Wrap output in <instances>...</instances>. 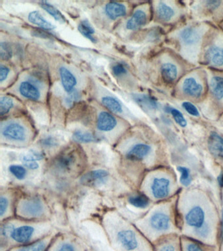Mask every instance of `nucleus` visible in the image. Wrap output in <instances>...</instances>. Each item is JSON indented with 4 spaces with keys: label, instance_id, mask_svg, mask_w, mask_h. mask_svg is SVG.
I'll list each match as a JSON object with an SVG mask.
<instances>
[{
    "label": "nucleus",
    "instance_id": "obj_2",
    "mask_svg": "<svg viewBox=\"0 0 223 251\" xmlns=\"http://www.w3.org/2000/svg\"><path fill=\"white\" fill-rule=\"evenodd\" d=\"M50 227L44 226L21 225L15 226L5 244L0 251H8L13 247L35 242L50 235Z\"/></svg>",
    "mask_w": 223,
    "mask_h": 251
},
{
    "label": "nucleus",
    "instance_id": "obj_44",
    "mask_svg": "<svg viewBox=\"0 0 223 251\" xmlns=\"http://www.w3.org/2000/svg\"><path fill=\"white\" fill-rule=\"evenodd\" d=\"M23 162L25 168L28 169V170H36L40 168V165L36 160H28V159H26V160L25 159L24 160V159H23Z\"/></svg>",
    "mask_w": 223,
    "mask_h": 251
},
{
    "label": "nucleus",
    "instance_id": "obj_48",
    "mask_svg": "<svg viewBox=\"0 0 223 251\" xmlns=\"http://www.w3.org/2000/svg\"><path fill=\"white\" fill-rule=\"evenodd\" d=\"M30 154L32 155L36 160H42V159L44 158L45 156L44 153L36 150L31 151Z\"/></svg>",
    "mask_w": 223,
    "mask_h": 251
},
{
    "label": "nucleus",
    "instance_id": "obj_14",
    "mask_svg": "<svg viewBox=\"0 0 223 251\" xmlns=\"http://www.w3.org/2000/svg\"><path fill=\"white\" fill-rule=\"evenodd\" d=\"M60 80L62 87L68 93L75 90L77 81L75 76L66 67H60L59 69Z\"/></svg>",
    "mask_w": 223,
    "mask_h": 251
},
{
    "label": "nucleus",
    "instance_id": "obj_11",
    "mask_svg": "<svg viewBox=\"0 0 223 251\" xmlns=\"http://www.w3.org/2000/svg\"><path fill=\"white\" fill-rule=\"evenodd\" d=\"M207 62L214 67L223 66V48L214 45L207 49L205 54Z\"/></svg>",
    "mask_w": 223,
    "mask_h": 251
},
{
    "label": "nucleus",
    "instance_id": "obj_21",
    "mask_svg": "<svg viewBox=\"0 0 223 251\" xmlns=\"http://www.w3.org/2000/svg\"><path fill=\"white\" fill-rule=\"evenodd\" d=\"M208 147L210 152L215 156L223 158V138L217 133L209 135Z\"/></svg>",
    "mask_w": 223,
    "mask_h": 251
},
{
    "label": "nucleus",
    "instance_id": "obj_16",
    "mask_svg": "<svg viewBox=\"0 0 223 251\" xmlns=\"http://www.w3.org/2000/svg\"><path fill=\"white\" fill-rule=\"evenodd\" d=\"M76 162L75 155L72 152H65L60 154L55 160V166L62 172H68L73 169Z\"/></svg>",
    "mask_w": 223,
    "mask_h": 251
},
{
    "label": "nucleus",
    "instance_id": "obj_25",
    "mask_svg": "<svg viewBox=\"0 0 223 251\" xmlns=\"http://www.w3.org/2000/svg\"><path fill=\"white\" fill-rule=\"evenodd\" d=\"M156 13L158 18L162 21H171L175 15V11L172 7L163 1H160L156 7Z\"/></svg>",
    "mask_w": 223,
    "mask_h": 251
},
{
    "label": "nucleus",
    "instance_id": "obj_38",
    "mask_svg": "<svg viewBox=\"0 0 223 251\" xmlns=\"http://www.w3.org/2000/svg\"><path fill=\"white\" fill-rule=\"evenodd\" d=\"M128 72L126 64L123 62H117L112 67V72L115 76L124 75Z\"/></svg>",
    "mask_w": 223,
    "mask_h": 251
},
{
    "label": "nucleus",
    "instance_id": "obj_28",
    "mask_svg": "<svg viewBox=\"0 0 223 251\" xmlns=\"http://www.w3.org/2000/svg\"><path fill=\"white\" fill-rule=\"evenodd\" d=\"M101 103L109 111L114 113H123V105L120 101L112 96H104L101 98Z\"/></svg>",
    "mask_w": 223,
    "mask_h": 251
},
{
    "label": "nucleus",
    "instance_id": "obj_5",
    "mask_svg": "<svg viewBox=\"0 0 223 251\" xmlns=\"http://www.w3.org/2000/svg\"><path fill=\"white\" fill-rule=\"evenodd\" d=\"M1 135L13 142H25L27 139L26 127L17 122H10L1 127Z\"/></svg>",
    "mask_w": 223,
    "mask_h": 251
},
{
    "label": "nucleus",
    "instance_id": "obj_6",
    "mask_svg": "<svg viewBox=\"0 0 223 251\" xmlns=\"http://www.w3.org/2000/svg\"><path fill=\"white\" fill-rule=\"evenodd\" d=\"M109 176V172L106 170H93L83 175L81 178V182L86 186L96 187L102 185L106 182Z\"/></svg>",
    "mask_w": 223,
    "mask_h": 251
},
{
    "label": "nucleus",
    "instance_id": "obj_12",
    "mask_svg": "<svg viewBox=\"0 0 223 251\" xmlns=\"http://www.w3.org/2000/svg\"><path fill=\"white\" fill-rule=\"evenodd\" d=\"M19 91L23 97L32 101H38L42 96L40 89L29 81L21 82L19 84Z\"/></svg>",
    "mask_w": 223,
    "mask_h": 251
},
{
    "label": "nucleus",
    "instance_id": "obj_10",
    "mask_svg": "<svg viewBox=\"0 0 223 251\" xmlns=\"http://www.w3.org/2000/svg\"><path fill=\"white\" fill-rule=\"evenodd\" d=\"M205 221V213L199 206L193 207L186 215V221L189 226L199 229L203 226Z\"/></svg>",
    "mask_w": 223,
    "mask_h": 251
},
{
    "label": "nucleus",
    "instance_id": "obj_41",
    "mask_svg": "<svg viewBox=\"0 0 223 251\" xmlns=\"http://www.w3.org/2000/svg\"><path fill=\"white\" fill-rule=\"evenodd\" d=\"M204 6L207 9L211 11H215L221 7L223 2L219 0H209V1H203Z\"/></svg>",
    "mask_w": 223,
    "mask_h": 251
},
{
    "label": "nucleus",
    "instance_id": "obj_47",
    "mask_svg": "<svg viewBox=\"0 0 223 251\" xmlns=\"http://www.w3.org/2000/svg\"><path fill=\"white\" fill-rule=\"evenodd\" d=\"M158 251H177L175 245L172 243H166L160 246L158 249Z\"/></svg>",
    "mask_w": 223,
    "mask_h": 251
},
{
    "label": "nucleus",
    "instance_id": "obj_24",
    "mask_svg": "<svg viewBox=\"0 0 223 251\" xmlns=\"http://www.w3.org/2000/svg\"><path fill=\"white\" fill-rule=\"evenodd\" d=\"M134 101L143 107L149 109H156L158 107L157 101L151 96L146 94H134L133 95Z\"/></svg>",
    "mask_w": 223,
    "mask_h": 251
},
{
    "label": "nucleus",
    "instance_id": "obj_32",
    "mask_svg": "<svg viewBox=\"0 0 223 251\" xmlns=\"http://www.w3.org/2000/svg\"><path fill=\"white\" fill-rule=\"evenodd\" d=\"M14 106V102L10 98L2 96L0 100V115L1 117L7 115Z\"/></svg>",
    "mask_w": 223,
    "mask_h": 251
},
{
    "label": "nucleus",
    "instance_id": "obj_45",
    "mask_svg": "<svg viewBox=\"0 0 223 251\" xmlns=\"http://www.w3.org/2000/svg\"><path fill=\"white\" fill-rule=\"evenodd\" d=\"M10 70L7 66L1 64L0 66V81L3 82L8 76Z\"/></svg>",
    "mask_w": 223,
    "mask_h": 251
},
{
    "label": "nucleus",
    "instance_id": "obj_18",
    "mask_svg": "<svg viewBox=\"0 0 223 251\" xmlns=\"http://www.w3.org/2000/svg\"><path fill=\"white\" fill-rule=\"evenodd\" d=\"M150 225L154 230L158 231L168 230L170 227V218L164 213H154L150 217Z\"/></svg>",
    "mask_w": 223,
    "mask_h": 251
},
{
    "label": "nucleus",
    "instance_id": "obj_37",
    "mask_svg": "<svg viewBox=\"0 0 223 251\" xmlns=\"http://www.w3.org/2000/svg\"><path fill=\"white\" fill-rule=\"evenodd\" d=\"M178 171L181 174V178H180V182L183 185L189 186L191 182V176H190V171L189 169L185 167H178Z\"/></svg>",
    "mask_w": 223,
    "mask_h": 251
},
{
    "label": "nucleus",
    "instance_id": "obj_4",
    "mask_svg": "<svg viewBox=\"0 0 223 251\" xmlns=\"http://www.w3.org/2000/svg\"><path fill=\"white\" fill-rule=\"evenodd\" d=\"M46 205L38 198L23 200L19 207V213L26 218H39L46 213Z\"/></svg>",
    "mask_w": 223,
    "mask_h": 251
},
{
    "label": "nucleus",
    "instance_id": "obj_13",
    "mask_svg": "<svg viewBox=\"0 0 223 251\" xmlns=\"http://www.w3.org/2000/svg\"><path fill=\"white\" fill-rule=\"evenodd\" d=\"M150 151H151V147L149 145L144 144V143H138L131 147L127 151L126 158L135 161L142 160L148 156Z\"/></svg>",
    "mask_w": 223,
    "mask_h": 251
},
{
    "label": "nucleus",
    "instance_id": "obj_9",
    "mask_svg": "<svg viewBox=\"0 0 223 251\" xmlns=\"http://www.w3.org/2000/svg\"><path fill=\"white\" fill-rule=\"evenodd\" d=\"M117 121L115 117L107 111H101L97 119V126L99 131L109 132L115 128Z\"/></svg>",
    "mask_w": 223,
    "mask_h": 251
},
{
    "label": "nucleus",
    "instance_id": "obj_8",
    "mask_svg": "<svg viewBox=\"0 0 223 251\" xmlns=\"http://www.w3.org/2000/svg\"><path fill=\"white\" fill-rule=\"evenodd\" d=\"M170 180L166 178H155L150 186L152 195L157 199L167 197L170 192Z\"/></svg>",
    "mask_w": 223,
    "mask_h": 251
},
{
    "label": "nucleus",
    "instance_id": "obj_15",
    "mask_svg": "<svg viewBox=\"0 0 223 251\" xmlns=\"http://www.w3.org/2000/svg\"><path fill=\"white\" fill-rule=\"evenodd\" d=\"M182 88L184 93L191 97H200L203 92V86L195 78L188 77L184 80Z\"/></svg>",
    "mask_w": 223,
    "mask_h": 251
},
{
    "label": "nucleus",
    "instance_id": "obj_43",
    "mask_svg": "<svg viewBox=\"0 0 223 251\" xmlns=\"http://www.w3.org/2000/svg\"><path fill=\"white\" fill-rule=\"evenodd\" d=\"M183 107L190 115L195 116V117L199 116V114L197 108L193 104L190 103V102H184Z\"/></svg>",
    "mask_w": 223,
    "mask_h": 251
},
{
    "label": "nucleus",
    "instance_id": "obj_34",
    "mask_svg": "<svg viewBox=\"0 0 223 251\" xmlns=\"http://www.w3.org/2000/svg\"><path fill=\"white\" fill-rule=\"evenodd\" d=\"M81 92L79 90L75 89L70 93H68L64 100V103L68 107H72V106L77 103L81 99Z\"/></svg>",
    "mask_w": 223,
    "mask_h": 251
},
{
    "label": "nucleus",
    "instance_id": "obj_20",
    "mask_svg": "<svg viewBox=\"0 0 223 251\" xmlns=\"http://www.w3.org/2000/svg\"><path fill=\"white\" fill-rule=\"evenodd\" d=\"M148 17L146 12L138 9L134 12L130 19L127 21L126 27L129 30H136L140 27L146 25Z\"/></svg>",
    "mask_w": 223,
    "mask_h": 251
},
{
    "label": "nucleus",
    "instance_id": "obj_26",
    "mask_svg": "<svg viewBox=\"0 0 223 251\" xmlns=\"http://www.w3.org/2000/svg\"><path fill=\"white\" fill-rule=\"evenodd\" d=\"M161 74L162 78L167 82H172L177 77L178 70L177 66L172 63H166L162 66Z\"/></svg>",
    "mask_w": 223,
    "mask_h": 251
},
{
    "label": "nucleus",
    "instance_id": "obj_23",
    "mask_svg": "<svg viewBox=\"0 0 223 251\" xmlns=\"http://www.w3.org/2000/svg\"><path fill=\"white\" fill-rule=\"evenodd\" d=\"M72 138L75 142L80 143H91L100 141V137L89 131L76 130L74 131Z\"/></svg>",
    "mask_w": 223,
    "mask_h": 251
},
{
    "label": "nucleus",
    "instance_id": "obj_50",
    "mask_svg": "<svg viewBox=\"0 0 223 251\" xmlns=\"http://www.w3.org/2000/svg\"><path fill=\"white\" fill-rule=\"evenodd\" d=\"M221 241L223 243V209L222 213V227H221Z\"/></svg>",
    "mask_w": 223,
    "mask_h": 251
},
{
    "label": "nucleus",
    "instance_id": "obj_19",
    "mask_svg": "<svg viewBox=\"0 0 223 251\" xmlns=\"http://www.w3.org/2000/svg\"><path fill=\"white\" fill-rule=\"evenodd\" d=\"M126 6L118 2L111 1L106 4L105 14L109 19L116 20L126 15Z\"/></svg>",
    "mask_w": 223,
    "mask_h": 251
},
{
    "label": "nucleus",
    "instance_id": "obj_7",
    "mask_svg": "<svg viewBox=\"0 0 223 251\" xmlns=\"http://www.w3.org/2000/svg\"><path fill=\"white\" fill-rule=\"evenodd\" d=\"M54 237L53 235L50 234L35 242L13 247L8 251H48Z\"/></svg>",
    "mask_w": 223,
    "mask_h": 251
},
{
    "label": "nucleus",
    "instance_id": "obj_17",
    "mask_svg": "<svg viewBox=\"0 0 223 251\" xmlns=\"http://www.w3.org/2000/svg\"><path fill=\"white\" fill-rule=\"evenodd\" d=\"M200 33L194 27H186L181 31L179 37L182 42L187 46H193L199 42Z\"/></svg>",
    "mask_w": 223,
    "mask_h": 251
},
{
    "label": "nucleus",
    "instance_id": "obj_35",
    "mask_svg": "<svg viewBox=\"0 0 223 251\" xmlns=\"http://www.w3.org/2000/svg\"><path fill=\"white\" fill-rule=\"evenodd\" d=\"M13 51L11 45L7 42H1L0 44V56L2 60H8L12 57Z\"/></svg>",
    "mask_w": 223,
    "mask_h": 251
},
{
    "label": "nucleus",
    "instance_id": "obj_27",
    "mask_svg": "<svg viewBox=\"0 0 223 251\" xmlns=\"http://www.w3.org/2000/svg\"><path fill=\"white\" fill-rule=\"evenodd\" d=\"M78 30L84 37L89 39L92 42H97V39L95 37V29L87 20H83L80 22L78 25Z\"/></svg>",
    "mask_w": 223,
    "mask_h": 251
},
{
    "label": "nucleus",
    "instance_id": "obj_30",
    "mask_svg": "<svg viewBox=\"0 0 223 251\" xmlns=\"http://www.w3.org/2000/svg\"><path fill=\"white\" fill-rule=\"evenodd\" d=\"M40 5L42 9H44L45 11L48 12L56 21L60 22V23H66V19L64 15H62L61 12L56 9V8L54 7L51 4L46 1H42L40 2Z\"/></svg>",
    "mask_w": 223,
    "mask_h": 251
},
{
    "label": "nucleus",
    "instance_id": "obj_36",
    "mask_svg": "<svg viewBox=\"0 0 223 251\" xmlns=\"http://www.w3.org/2000/svg\"><path fill=\"white\" fill-rule=\"evenodd\" d=\"M40 144L46 149H52L58 145V140L53 135H48L40 141Z\"/></svg>",
    "mask_w": 223,
    "mask_h": 251
},
{
    "label": "nucleus",
    "instance_id": "obj_22",
    "mask_svg": "<svg viewBox=\"0 0 223 251\" xmlns=\"http://www.w3.org/2000/svg\"><path fill=\"white\" fill-rule=\"evenodd\" d=\"M28 21L34 24V25H38L42 27L45 30H52L55 28V26L50 22L47 21L40 12L38 11H34L30 12L28 17Z\"/></svg>",
    "mask_w": 223,
    "mask_h": 251
},
{
    "label": "nucleus",
    "instance_id": "obj_46",
    "mask_svg": "<svg viewBox=\"0 0 223 251\" xmlns=\"http://www.w3.org/2000/svg\"><path fill=\"white\" fill-rule=\"evenodd\" d=\"M185 251H205L200 245L194 242L187 243L185 247Z\"/></svg>",
    "mask_w": 223,
    "mask_h": 251
},
{
    "label": "nucleus",
    "instance_id": "obj_49",
    "mask_svg": "<svg viewBox=\"0 0 223 251\" xmlns=\"http://www.w3.org/2000/svg\"><path fill=\"white\" fill-rule=\"evenodd\" d=\"M218 182L219 184L223 187V172L218 177Z\"/></svg>",
    "mask_w": 223,
    "mask_h": 251
},
{
    "label": "nucleus",
    "instance_id": "obj_40",
    "mask_svg": "<svg viewBox=\"0 0 223 251\" xmlns=\"http://www.w3.org/2000/svg\"><path fill=\"white\" fill-rule=\"evenodd\" d=\"M9 207H10V202H9V198L7 196L1 194V198H0V215L2 219L7 212L9 211Z\"/></svg>",
    "mask_w": 223,
    "mask_h": 251
},
{
    "label": "nucleus",
    "instance_id": "obj_29",
    "mask_svg": "<svg viewBox=\"0 0 223 251\" xmlns=\"http://www.w3.org/2000/svg\"><path fill=\"white\" fill-rule=\"evenodd\" d=\"M211 92L217 100L223 99V77L222 76H213L211 80Z\"/></svg>",
    "mask_w": 223,
    "mask_h": 251
},
{
    "label": "nucleus",
    "instance_id": "obj_42",
    "mask_svg": "<svg viewBox=\"0 0 223 251\" xmlns=\"http://www.w3.org/2000/svg\"><path fill=\"white\" fill-rule=\"evenodd\" d=\"M31 34L33 36L36 37H40L43 39H51L52 35L50 32H48L45 29H36L32 31Z\"/></svg>",
    "mask_w": 223,
    "mask_h": 251
},
{
    "label": "nucleus",
    "instance_id": "obj_31",
    "mask_svg": "<svg viewBox=\"0 0 223 251\" xmlns=\"http://www.w3.org/2000/svg\"><path fill=\"white\" fill-rule=\"evenodd\" d=\"M129 203L131 205L140 209H145L149 205V200L144 194H137L131 196L128 199Z\"/></svg>",
    "mask_w": 223,
    "mask_h": 251
},
{
    "label": "nucleus",
    "instance_id": "obj_33",
    "mask_svg": "<svg viewBox=\"0 0 223 251\" xmlns=\"http://www.w3.org/2000/svg\"><path fill=\"white\" fill-rule=\"evenodd\" d=\"M9 171L17 179L22 180L26 178V170L25 166L21 165H11L9 167Z\"/></svg>",
    "mask_w": 223,
    "mask_h": 251
},
{
    "label": "nucleus",
    "instance_id": "obj_3",
    "mask_svg": "<svg viewBox=\"0 0 223 251\" xmlns=\"http://www.w3.org/2000/svg\"><path fill=\"white\" fill-rule=\"evenodd\" d=\"M48 251H87V249L77 237L61 235L54 237Z\"/></svg>",
    "mask_w": 223,
    "mask_h": 251
},
{
    "label": "nucleus",
    "instance_id": "obj_1",
    "mask_svg": "<svg viewBox=\"0 0 223 251\" xmlns=\"http://www.w3.org/2000/svg\"><path fill=\"white\" fill-rule=\"evenodd\" d=\"M106 230L115 251H152L148 243L128 226L107 225Z\"/></svg>",
    "mask_w": 223,
    "mask_h": 251
},
{
    "label": "nucleus",
    "instance_id": "obj_39",
    "mask_svg": "<svg viewBox=\"0 0 223 251\" xmlns=\"http://www.w3.org/2000/svg\"><path fill=\"white\" fill-rule=\"evenodd\" d=\"M170 113L173 116L174 120L176 123L178 124L181 127H185L187 125V121H186L185 117H183V114L176 109L169 107Z\"/></svg>",
    "mask_w": 223,
    "mask_h": 251
}]
</instances>
